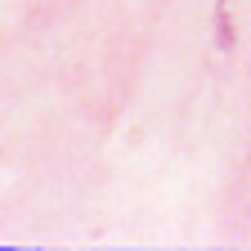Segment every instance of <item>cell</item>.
<instances>
[{"label":"cell","instance_id":"2","mask_svg":"<svg viewBox=\"0 0 251 251\" xmlns=\"http://www.w3.org/2000/svg\"><path fill=\"white\" fill-rule=\"evenodd\" d=\"M220 5H229V0H220Z\"/></svg>","mask_w":251,"mask_h":251},{"label":"cell","instance_id":"1","mask_svg":"<svg viewBox=\"0 0 251 251\" xmlns=\"http://www.w3.org/2000/svg\"><path fill=\"white\" fill-rule=\"evenodd\" d=\"M215 45L220 50H233V18L225 14V5H220V14H215Z\"/></svg>","mask_w":251,"mask_h":251}]
</instances>
